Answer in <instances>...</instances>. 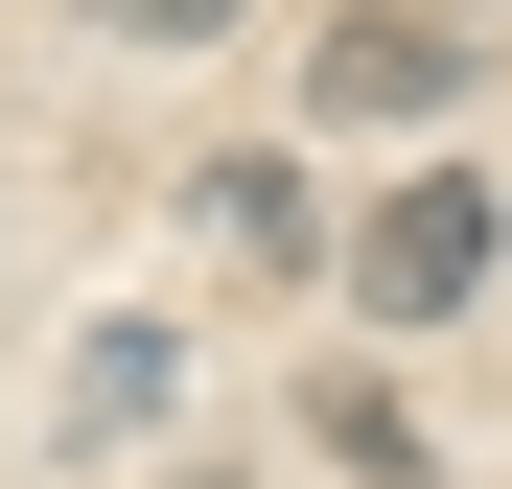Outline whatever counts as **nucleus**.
<instances>
[{
    "label": "nucleus",
    "instance_id": "obj_1",
    "mask_svg": "<svg viewBox=\"0 0 512 489\" xmlns=\"http://www.w3.org/2000/svg\"><path fill=\"white\" fill-rule=\"evenodd\" d=\"M466 280H489V187H443V163H419V187L350 210V303H373V326H443Z\"/></svg>",
    "mask_w": 512,
    "mask_h": 489
},
{
    "label": "nucleus",
    "instance_id": "obj_5",
    "mask_svg": "<svg viewBox=\"0 0 512 489\" xmlns=\"http://www.w3.org/2000/svg\"><path fill=\"white\" fill-rule=\"evenodd\" d=\"M419 24H466V0H419Z\"/></svg>",
    "mask_w": 512,
    "mask_h": 489
},
{
    "label": "nucleus",
    "instance_id": "obj_3",
    "mask_svg": "<svg viewBox=\"0 0 512 489\" xmlns=\"http://www.w3.org/2000/svg\"><path fill=\"white\" fill-rule=\"evenodd\" d=\"M187 210H210V257H233V280H303V257H326L303 163H187Z\"/></svg>",
    "mask_w": 512,
    "mask_h": 489
},
{
    "label": "nucleus",
    "instance_id": "obj_2",
    "mask_svg": "<svg viewBox=\"0 0 512 489\" xmlns=\"http://www.w3.org/2000/svg\"><path fill=\"white\" fill-rule=\"evenodd\" d=\"M303 94H326V117H443V94H466V24H326Z\"/></svg>",
    "mask_w": 512,
    "mask_h": 489
},
{
    "label": "nucleus",
    "instance_id": "obj_4",
    "mask_svg": "<svg viewBox=\"0 0 512 489\" xmlns=\"http://www.w3.org/2000/svg\"><path fill=\"white\" fill-rule=\"evenodd\" d=\"M70 24H117V47H210L233 0H70Z\"/></svg>",
    "mask_w": 512,
    "mask_h": 489
}]
</instances>
